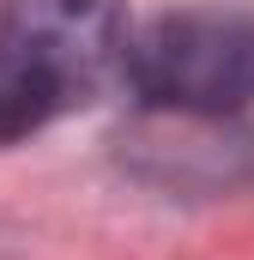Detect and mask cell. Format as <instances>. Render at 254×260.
Here are the masks:
<instances>
[{
	"mask_svg": "<svg viewBox=\"0 0 254 260\" xmlns=\"http://www.w3.org/2000/svg\"><path fill=\"white\" fill-rule=\"evenodd\" d=\"M127 85L145 109L182 115H242L254 103V12L188 6L133 37Z\"/></svg>",
	"mask_w": 254,
	"mask_h": 260,
	"instance_id": "cell-1",
	"label": "cell"
},
{
	"mask_svg": "<svg viewBox=\"0 0 254 260\" xmlns=\"http://www.w3.org/2000/svg\"><path fill=\"white\" fill-rule=\"evenodd\" d=\"M0 43L43 79L61 115L127 85L133 61L121 0H0Z\"/></svg>",
	"mask_w": 254,
	"mask_h": 260,
	"instance_id": "cell-2",
	"label": "cell"
},
{
	"mask_svg": "<svg viewBox=\"0 0 254 260\" xmlns=\"http://www.w3.org/2000/svg\"><path fill=\"white\" fill-rule=\"evenodd\" d=\"M55 115H61V109H55V97L43 91V79L0 43V145L37 133L43 121H55Z\"/></svg>",
	"mask_w": 254,
	"mask_h": 260,
	"instance_id": "cell-3",
	"label": "cell"
}]
</instances>
